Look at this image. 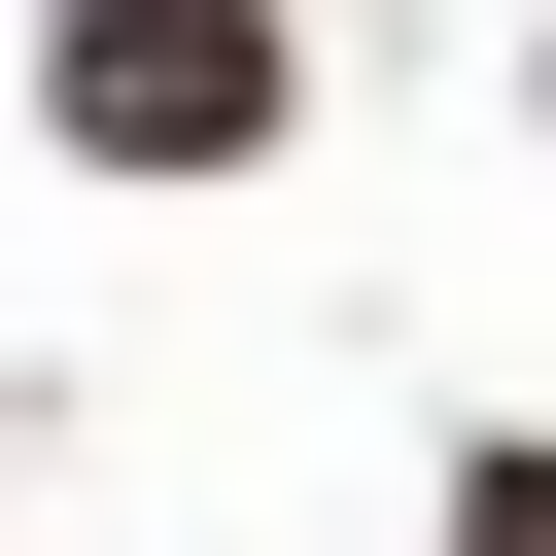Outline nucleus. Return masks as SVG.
Masks as SVG:
<instances>
[{
	"mask_svg": "<svg viewBox=\"0 0 556 556\" xmlns=\"http://www.w3.org/2000/svg\"><path fill=\"white\" fill-rule=\"evenodd\" d=\"M452 556H556V452H521V417L452 452Z\"/></svg>",
	"mask_w": 556,
	"mask_h": 556,
	"instance_id": "obj_2",
	"label": "nucleus"
},
{
	"mask_svg": "<svg viewBox=\"0 0 556 556\" xmlns=\"http://www.w3.org/2000/svg\"><path fill=\"white\" fill-rule=\"evenodd\" d=\"M278 104H313L278 0H70V35H35V139H70V174H278Z\"/></svg>",
	"mask_w": 556,
	"mask_h": 556,
	"instance_id": "obj_1",
	"label": "nucleus"
}]
</instances>
